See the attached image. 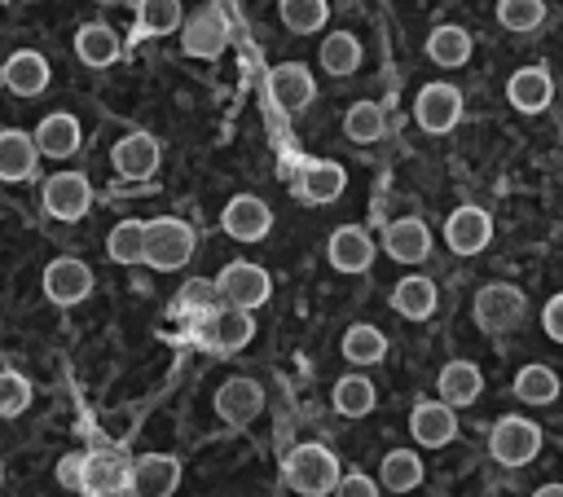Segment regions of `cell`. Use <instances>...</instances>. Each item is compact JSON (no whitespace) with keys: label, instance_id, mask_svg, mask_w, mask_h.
I'll list each match as a JSON object with an SVG mask.
<instances>
[{"label":"cell","instance_id":"6da1fadb","mask_svg":"<svg viewBox=\"0 0 563 497\" xmlns=\"http://www.w3.org/2000/svg\"><path fill=\"white\" fill-rule=\"evenodd\" d=\"M282 475H286V484H290L299 497H325V493H334V484H339L343 471H339L334 449L308 440V444H295V449L286 453Z\"/></svg>","mask_w":563,"mask_h":497},{"label":"cell","instance_id":"7a4b0ae2","mask_svg":"<svg viewBox=\"0 0 563 497\" xmlns=\"http://www.w3.org/2000/svg\"><path fill=\"white\" fill-rule=\"evenodd\" d=\"M211 290H216V303L220 308H242V312H255L268 303L273 295V277L251 264V259H229L216 277H211Z\"/></svg>","mask_w":563,"mask_h":497},{"label":"cell","instance_id":"3957f363","mask_svg":"<svg viewBox=\"0 0 563 497\" xmlns=\"http://www.w3.org/2000/svg\"><path fill=\"white\" fill-rule=\"evenodd\" d=\"M194 255V229L176 216H158V220H145V255L141 264L158 268V273H176L185 268Z\"/></svg>","mask_w":563,"mask_h":497},{"label":"cell","instance_id":"277c9868","mask_svg":"<svg viewBox=\"0 0 563 497\" xmlns=\"http://www.w3.org/2000/svg\"><path fill=\"white\" fill-rule=\"evenodd\" d=\"M528 317V295L510 281H488L475 290V325L484 334H506Z\"/></svg>","mask_w":563,"mask_h":497},{"label":"cell","instance_id":"5b68a950","mask_svg":"<svg viewBox=\"0 0 563 497\" xmlns=\"http://www.w3.org/2000/svg\"><path fill=\"white\" fill-rule=\"evenodd\" d=\"M488 453L501 466H528L541 453V427L532 418H523V413H506L488 431Z\"/></svg>","mask_w":563,"mask_h":497},{"label":"cell","instance_id":"8992f818","mask_svg":"<svg viewBox=\"0 0 563 497\" xmlns=\"http://www.w3.org/2000/svg\"><path fill=\"white\" fill-rule=\"evenodd\" d=\"M40 202H44V211L53 216V220H84L88 216V207H92V185H88V176L84 172H57V176H48L44 185H40Z\"/></svg>","mask_w":563,"mask_h":497},{"label":"cell","instance_id":"52a82bcc","mask_svg":"<svg viewBox=\"0 0 563 497\" xmlns=\"http://www.w3.org/2000/svg\"><path fill=\"white\" fill-rule=\"evenodd\" d=\"M413 119H418V128L431 132V136L453 132L457 119H462V92H457L453 84H422L418 97H413Z\"/></svg>","mask_w":563,"mask_h":497},{"label":"cell","instance_id":"ba28073f","mask_svg":"<svg viewBox=\"0 0 563 497\" xmlns=\"http://www.w3.org/2000/svg\"><path fill=\"white\" fill-rule=\"evenodd\" d=\"M264 84H268L273 106L286 110V114H299V110H308L317 101V84H312V70L303 62H277L264 75Z\"/></svg>","mask_w":563,"mask_h":497},{"label":"cell","instance_id":"9c48e42d","mask_svg":"<svg viewBox=\"0 0 563 497\" xmlns=\"http://www.w3.org/2000/svg\"><path fill=\"white\" fill-rule=\"evenodd\" d=\"M158 163H163V141L150 136V132H128L110 150V167L123 180H150L158 172Z\"/></svg>","mask_w":563,"mask_h":497},{"label":"cell","instance_id":"30bf717a","mask_svg":"<svg viewBox=\"0 0 563 497\" xmlns=\"http://www.w3.org/2000/svg\"><path fill=\"white\" fill-rule=\"evenodd\" d=\"M40 286H44L48 303L70 308V303H79V299H88V295H92V268H88L84 259H75V255L48 259V268H44Z\"/></svg>","mask_w":563,"mask_h":497},{"label":"cell","instance_id":"8fae6325","mask_svg":"<svg viewBox=\"0 0 563 497\" xmlns=\"http://www.w3.org/2000/svg\"><path fill=\"white\" fill-rule=\"evenodd\" d=\"M444 242H449L453 255H479L493 242V216L475 202L453 207L449 220H444Z\"/></svg>","mask_w":563,"mask_h":497},{"label":"cell","instance_id":"7c38bea8","mask_svg":"<svg viewBox=\"0 0 563 497\" xmlns=\"http://www.w3.org/2000/svg\"><path fill=\"white\" fill-rule=\"evenodd\" d=\"M224 44H229V22H224V13L220 9H198L194 18H185L180 22V48L189 53V57H202V62H211V57H220L224 53Z\"/></svg>","mask_w":563,"mask_h":497},{"label":"cell","instance_id":"4fadbf2b","mask_svg":"<svg viewBox=\"0 0 563 497\" xmlns=\"http://www.w3.org/2000/svg\"><path fill=\"white\" fill-rule=\"evenodd\" d=\"M220 229H224L229 238H238V242H260V238H268V229H273V207H268L264 198H255V194H238V198L224 202Z\"/></svg>","mask_w":563,"mask_h":497},{"label":"cell","instance_id":"5bb4252c","mask_svg":"<svg viewBox=\"0 0 563 497\" xmlns=\"http://www.w3.org/2000/svg\"><path fill=\"white\" fill-rule=\"evenodd\" d=\"M180 484V462L172 453H145L128 466V488L136 497H172Z\"/></svg>","mask_w":563,"mask_h":497},{"label":"cell","instance_id":"9a60e30c","mask_svg":"<svg viewBox=\"0 0 563 497\" xmlns=\"http://www.w3.org/2000/svg\"><path fill=\"white\" fill-rule=\"evenodd\" d=\"M409 435L422 449H444L457 440V409H449L444 400H418L409 413Z\"/></svg>","mask_w":563,"mask_h":497},{"label":"cell","instance_id":"2e32d148","mask_svg":"<svg viewBox=\"0 0 563 497\" xmlns=\"http://www.w3.org/2000/svg\"><path fill=\"white\" fill-rule=\"evenodd\" d=\"M325 259L330 268L339 273H365L374 264V238L361 229V224H339L330 238H325Z\"/></svg>","mask_w":563,"mask_h":497},{"label":"cell","instance_id":"e0dca14e","mask_svg":"<svg viewBox=\"0 0 563 497\" xmlns=\"http://www.w3.org/2000/svg\"><path fill=\"white\" fill-rule=\"evenodd\" d=\"M202 339H207V347H216V352H242L251 339H255V321H251V312H242V308H211L207 312V321H202Z\"/></svg>","mask_w":563,"mask_h":497},{"label":"cell","instance_id":"ac0fdd59","mask_svg":"<svg viewBox=\"0 0 563 497\" xmlns=\"http://www.w3.org/2000/svg\"><path fill=\"white\" fill-rule=\"evenodd\" d=\"M383 251L396 259V264H422L431 255V229L427 220L418 216H400L383 229Z\"/></svg>","mask_w":563,"mask_h":497},{"label":"cell","instance_id":"d6986e66","mask_svg":"<svg viewBox=\"0 0 563 497\" xmlns=\"http://www.w3.org/2000/svg\"><path fill=\"white\" fill-rule=\"evenodd\" d=\"M506 101L519 110V114H541L550 101H554V79L545 66H519L510 79H506Z\"/></svg>","mask_w":563,"mask_h":497},{"label":"cell","instance_id":"ffe728a7","mask_svg":"<svg viewBox=\"0 0 563 497\" xmlns=\"http://www.w3.org/2000/svg\"><path fill=\"white\" fill-rule=\"evenodd\" d=\"M264 409V391L255 378H224L216 387V413L229 422V427H246L255 413Z\"/></svg>","mask_w":563,"mask_h":497},{"label":"cell","instance_id":"44dd1931","mask_svg":"<svg viewBox=\"0 0 563 497\" xmlns=\"http://www.w3.org/2000/svg\"><path fill=\"white\" fill-rule=\"evenodd\" d=\"M31 141H35V150L48 154V158H70V154L79 150V141H84V128H79L75 114L53 110V114H44V119L35 123Z\"/></svg>","mask_w":563,"mask_h":497},{"label":"cell","instance_id":"7402d4cb","mask_svg":"<svg viewBox=\"0 0 563 497\" xmlns=\"http://www.w3.org/2000/svg\"><path fill=\"white\" fill-rule=\"evenodd\" d=\"M343 189H347V172H343L334 158H312V163H303V172H299V180H295V194H299L303 202H312V207L334 202Z\"/></svg>","mask_w":563,"mask_h":497},{"label":"cell","instance_id":"603a6c76","mask_svg":"<svg viewBox=\"0 0 563 497\" xmlns=\"http://www.w3.org/2000/svg\"><path fill=\"white\" fill-rule=\"evenodd\" d=\"M35 163H40V150H35L31 132L0 128V180H9V185L31 180L35 176Z\"/></svg>","mask_w":563,"mask_h":497},{"label":"cell","instance_id":"cb8c5ba5","mask_svg":"<svg viewBox=\"0 0 563 497\" xmlns=\"http://www.w3.org/2000/svg\"><path fill=\"white\" fill-rule=\"evenodd\" d=\"M435 387H440L435 400H444L449 409H462V405H475V400H479V391H484V374H479L475 361H449V365L440 369Z\"/></svg>","mask_w":563,"mask_h":497},{"label":"cell","instance_id":"d4e9b609","mask_svg":"<svg viewBox=\"0 0 563 497\" xmlns=\"http://www.w3.org/2000/svg\"><path fill=\"white\" fill-rule=\"evenodd\" d=\"M128 488V462L119 453H84V484L88 497H114Z\"/></svg>","mask_w":563,"mask_h":497},{"label":"cell","instance_id":"484cf974","mask_svg":"<svg viewBox=\"0 0 563 497\" xmlns=\"http://www.w3.org/2000/svg\"><path fill=\"white\" fill-rule=\"evenodd\" d=\"M4 88L18 92V97H40V92L48 88V62H44V53L18 48V53L4 62Z\"/></svg>","mask_w":563,"mask_h":497},{"label":"cell","instance_id":"4316f807","mask_svg":"<svg viewBox=\"0 0 563 497\" xmlns=\"http://www.w3.org/2000/svg\"><path fill=\"white\" fill-rule=\"evenodd\" d=\"M435 303H440L435 281H431V277H422V273L400 277V281L391 286V308H396L405 321H427V317L435 312Z\"/></svg>","mask_w":563,"mask_h":497},{"label":"cell","instance_id":"83f0119b","mask_svg":"<svg viewBox=\"0 0 563 497\" xmlns=\"http://www.w3.org/2000/svg\"><path fill=\"white\" fill-rule=\"evenodd\" d=\"M119 53H123V44H119V35H114L106 22H84V26L75 31V57H79L84 66L101 70V66L119 62Z\"/></svg>","mask_w":563,"mask_h":497},{"label":"cell","instance_id":"f1b7e54d","mask_svg":"<svg viewBox=\"0 0 563 497\" xmlns=\"http://www.w3.org/2000/svg\"><path fill=\"white\" fill-rule=\"evenodd\" d=\"M339 352H343V361H352V365H378V361L387 356V334H383L378 325H369V321H356V325L343 330Z\"/></svg>","mask_w":563,"mask_h":497},{"label":"cell","instance_id":"f546056e","mask_svg":"<svg viewBox=\"0 0 563 497\" xmlns=\"http://www.w3.org/2000/svg\"><path fill=\"white\" fill-rule=\"evenodd\" d=\"M427 57L435 62V66H466V57H471V35H466V26H457V22H440L431 35H427Z\"/></svg>","mask_w":563,"mask_h":497},{"label":"cell","instance_id":"4dcf8cb0","mask_svg":"<svg viewBox=\"0 0 563 497\" xmlns=\"http://www.w3.org/2000/svg\"><path fill=\"white\" fill-rule=\"evenodd\" d=\"M422 457L413 453V449H391L387 457H383V466H378V479H383V488H391V493H413L418 484H422Z\"/></svg>","mask_w":563,"mask_h":497},{"label":"cell","instance_id":"1f68e13d","mask_svg":"<svg viewBox=\"0 0 563 497\" xmlns=\"http://www.w3.org/2000/svg\"><path fill=\"white\" fill-rule=\"evenodd\" d=\"M343 132H347V141H356V145L383 141V132H387L383 106H378V101H352L347 114H343Z\"/></svg>","mask_w":563,"mask_h":497},{"label":"cell","instance_id":"d6a6232c","mask_svg":"<svg viewBox=\"0 0 563 497\" xmlns=\"http://www.w3.org/2000/svg\"><path fill=\"white\" fill-rule=\"evenodd\" d=\"M515 396H519L523 405H554V400H559V374H554L550 365L532 361V365H523V369L515 374Z\"/></svg>","mask_w":563,"mask_h":497},{"label":"cell","instance_id":"836d02e7","mask_svg":"<svg viewBox=\"0 0 563 497\" xmlns=\"http://www.w3.org/2000/svg\"><path fill=\"white\" fill-rule=\"evenodd\" d=\"M374 405H378V391L365 374H343L334 383V409L343 418H365V413H374Z\"/></svg>","mask_w":563,"mask_h":497},{"label":"cell","instance_id":"e575fe53","mask_svg":"<svg viewBox=\"0 0 563 497\" xmlns=\"http://www.w3.org/2000/svg\"><path fill=\"white\" fill-rule=\"evenodd\" d=\"M317 57H321V66H325L330 75H352V70L361 66V40H356L352 31H330V35L321 40Z\"/></svg>","mask_w":563,"mask_h":497},{"label":"cell","instance_id":"d590c367","mask_svg":"<svg viewBox=\"0 0 563 497\" xmlns=\"http://www.w3.org/2000/svg\"><path fill=\"white\" fill-rule=\"evenodd\" d=\"M106 255L114 264H141L145 255V220H119L106 238Z\"/></svg>","mask_w":563,"mask_h":497},{"label":"cell","instance_id":"8d00e7d4","mask_svg":"<svg viewBox=\"0 0 563 497\" xmlns=\"http://www.w3.org/2000/svg\"><path fill=\"white\" fill-rule=\"evenodd\" d=\"M277 13H282V22H286V31L312 35V31L325 26L330 4H325V0H277Z\"/></svg>","mask_w":563,"mask_h":497},{"label":"cell","instance_id":"74e56055","mask_svg":"<svg viewBox=\"0 0 563 497\" xmlns=\"http://www.w3.org/2000/svg\"><path fill=\"white\" fill-rule=\"evenodd\" d=\"M497 22L515 35H528L545 22V0H497Z\"/></svg>","mask_w":563,"mask_h":497},{"label":"cell","instance_id":"f35d334b","mask_svg":"<svg viewBox=\"0 0 563 497\" xmlns=\"http://www.w3.org/2000/svg\"><path fill=\"white\" fill-rule=\"evenodd\" d=\"M136 22H141L145 35H167V31H176L185 22V9H180V0H141L136 4Z\"/></svg>","mask_w":563,"mask_h":497},{"label":"cell","instance_id":"ab89813d","mask_svg":"<svg viewBox=\"0 0 563 497\" xmlns=\"http://www.w3.org/2000/svg\"><path fill=\"white\" fill-rule=\"evenodd\" d=\"M31 383L18 369H0V418H18L31 409Z\"/></svg>","mask_w":563,"mask_h":497},{"label":"cell","instance_id":"60d3db41","mask_svg":"<svg viewBox=\"0 0 563 497\" xmlns=\"http://www.w3.org/2000/svg\"><path fill=\"white\" fill-rule=\"evenodd\" d=\"M334 497H378V484L365 471H343L334 484Z\"/></svg>","mask_w":563,"mask_h":497},{"label":"cell","instance_id":"b9f144b4","mask_svg":"<svg viewBox=\"0 0 563 497\" xmlns=\"http://www.w3.org/2000/svg\"><path fill=\"white\" fill-rule=\"evenodd\" d=\"M541 330H545L554 343H563V290L541 308Z\"/></svg>","mask_w":563,"mask_h":497},{"label":"cell","instance_id":"7bdbcfd3","mask_svg":"<svg viewBox=\"0 0 563 497\" xmlns=\"http://www.w3.org/2000/svg\"><path fill=\"white\" fill-rule=\"evenodd\" d=\"M57 484L79 493V484H84V453H66V457H62V466H57Z\"/></svg>","mask_w":563,"mask_h":497},{"label":"cell","instance_id":"ee69618b","mask_svg":"<svg viewBox=\"0 0 563 497\" xmlns=\"http://www.w3.org/2000/svg\"><path fill=\"white\" fill-rule=\"evenodd\" d=\"M180 299H185V303L207 308V303H216V290H211V281H189V286L180 290Z\"/></svg>","mask_w":563,"mask_h":497},{"label":"cell","instance_id":"f6af8a7d","mask_svg":"<svg viewBox=\"0 0 563 497\" xmlns=\"http://www.w3.org/2000/svg\"><path fill=\"white\" fill-rule=\"evenodd\" d=\"M532 497H563V484H541Z\"/></svg>","mask_w":563,"mask_h":497}]
</instances>
